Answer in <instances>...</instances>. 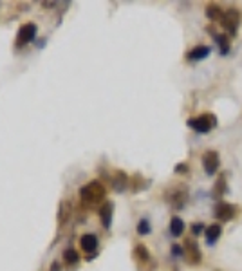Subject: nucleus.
Listing matches in <instances>:
<instances>
[{"mask_svg": "<svg viewBox=\"0 0 242 271\" xmlns=\"http://www.w3.org/2000/svg\"><path fill=\"white\" fill-rule=\"evenodd\" d=\"M69 203H62V213H60V221H62V217H63V222L67 221V217H69Z\"/></svg>", "mask_w": 242, "mask_h": 271, "instance_id": "nucleus-22", "label": "nucleus"}, {"mask_svg": "<svg viewBox=\"0 0 242 271\" xmlns=\"http://www.w3.org/2000/svg\"><path fill=\"white\" fill-rule=\"evenodd\" d=\"M112 213H114V204L110 201L101 204V210H99V217H101V224L105 228H110L112 224Z\"/></svg>", "mask_w": 242, "mask_h": 271, "instance_id": "nucleus-12", "label": "nucleus"}, {"mask_svg": "<svg viewBox=\"0 0 242 271\" xmlns=\"http://www.w3.org/2000/svg\"><path fill=\"white\" fill-rule=\"evenodd\" d=\"M110 183H112V186H114L116 192H123V190L127 188V185H129V176H127L125 172L117 170L116 174H114V177H112Z\"/></svg>", "mask_w": 242, "mask_h": 271, "instance_id": "nucleus-14", "label": "nucleus"}, {"mask_svg": "<svg viewBox=\"0 0 242 271\" xmlns=\"http://www.w3.org/2000/svg\"><path fill=\"white\" fill-rule=\"evenodd\" d=\"M166 201L172 204L174 210H181V208H184L186 201H188V190L184 188V186H177V188H174V190L168 192Z\"/></svg>", "mask_w": 242, "mask_h": 271, "instance_id": "nucleus-8", "label": "nucleus"}, {"mask_svg": "<svg viewBox=\"0 0 242 271\" xmlns=\"http://www.w3.org/2000/svg\"><path fill=\"white\" fill-rule=\"evenodd\" d=\"M188 126L193 128L197 134H208V132H211L217 126V116L211 112H204L197 117H190Z\"/></svg>", "mask_w": 242, "mask_h": 271, "instance_id": "nucleus-2", "label": "nucleus"}, {"mask_svg": "<svg viewBox=\"0 0 242 271\" xmlns=\"http://www.w3.org/2000/svg\"><path fill=\"white\" fill-rule=\"evenodd\" d=\"M80 248L87 253H94L96 248H98V237L94 233H85L81 235L80 239Z\"/></svg>", "mask_w": 242, "mask_h": 271, "instance_id": "nucleus-11", "label": "nucleus"}, {"mask_svg": "<svg viewBox=\"0 0 242 271\" xmlns=\"http://www.w3.org/2000/svg\"><path fill=\"white\" fill-rule=\"evenodd\" d=\"M228 192V185H226V176H219V179L215 181V185H213V190H211V197L220 199L222 195H226Z\"/></svg>", "mask_w": 242, "mask_h": 271, "instance_id": "nucleus-15", "label": "nucleus"}, {"mask_svg": "<svg viewBox=\"0 0 242 271\" xmlns=\"http://www.w3.org/2000/svg\"><path fill=\"white\" fill-rule=\"evenodd\" d=\"M63 260L67 262L69 266H74V264H78V260H80V255H78V251H74V249H67V251L63 253Z\"/></svg>", "mask_w": 242, "mask_h": 271, "instance_id": "nucleus-19", "label": "nucleus"}, {"mask_svg": "<svg viewBox=\"0 0 242 271\" xmlns=\"http://www.w3.org/2000/svg\"><path fill=\"white\" fill-rule=\"evenodd\" d=\"M237 213H238L237 204L226 203V201H219V203L215 204V208H213V215H215V219L220 222L233 221L235 217H237Z\"/></svg>", "mask_w": 242, "mask_h": 271, "instance_id": "nucleus-5", "label": "nucleus"}, {"mask_svg": "<svg viewBox=\"0 0 242 271\" xmlns=\"http://www.w3.org/2000/svg\"><path fill=\"white\" fill-rule=\"evenodd\" d=\"M175 172H177V174H181V172L186 174V172H188V165H186V163H179V165L175 167Z\"/></svg>", "mask_w": 242, "mask_h": 271, "instance_id": "nucleus-24", "label": "nucleus"}, {"mask_svg": "<svg viewBox=\"0 0 242 271\" xmlns=\"http://www.w3.org/2000/svg\"><path fill=\"white\" fill-rule=\"evenodd\" d=\"M184 231V221L181 219V217H172L170 219V233L174 235V237H181Z\"/></svg>", "mask_w": 242, "mask_h": 271, "instance_id": "nucleus-18", "label": "nucleus"}, {"mask_svg": "<svg viewBox=\"0 0 242 271\" xmlns=\"http://www.w3.org/2000/svg\"><path fill=\"white\" fill-rule=\"evenodd\" d=\"M183 249H184V255L183 258L186 260V264L190 266H199L202 260V253H201V248H199L197 240L193 239H186L183 244Z\"/></svg>", "mask_w": 242, "mask_h": 271, "instance_id": "nucleus-4", "label": "nucleus"}, {"mask_svg": "<svg viewBox=\"0 0 242 271\" xmlns=\"http://www.w3.org/2000/svg\"><path fill=\"white\" fill-rule=\"evenodd\" d=\"M202 168L206 176H215L220 168V156L217 150H206L202 154Z\"/></svg>", "mask_w": 242, "mask_h": 271, "instance_id": "nucleus-7", "label": "nucleus"}, {"mask_svg": "<svg viewBox=\"0 0 242 271\" xmlns=\"http://www.w3.org/2000/svg\"><path fill=\"white\" fill-rule=\"evenodd\" d=\"M134 260L138 262L139 269H143L147 266H154L156 267V262H152V257H150V251L145 244H138L134 248Z\"/></svg>", "mask_w": 242, "mask_h": 271, "instance_id": "nucleus-9", "label": "nucleus"}, {"mask_svg": "<svg viewBox=\"0 0 242 271\" xmlns=\"http://www.w3.org/2000/svg\"><path fill=\"white\" fill-rule=\"evenodd\" d=\"M213 40H215V44L219 45L220 54H228L229 53V47H231V44H229L228 36L219 35V33H213Z\"/></svg>", "mask_w": 242, "mask_h": 271, "instance_id": "nucleus-17", "label": "nucleus"}, {"mask_svg": "<svg viewBox=\"0 0 242 271\" xmlns=\"http://www.w3.org/2000/svg\"><path fill=\"white\" fill-rule=\"evenodd\" d=\"M36 33H38V27H36L35 22L24 24L17 33V42H15V45H17V47H24V45H27L29 42H33L36 38Z\"/></svg>", "mask_w": 242, "mask_h": 271, "instance_id": "nucleus-6", "label": "nucleus"}, {"mask_svg": "<svg viewBox=\"0 0 242 271\" xmlns=\"http://www.w3.org/2000/svg\"><path fill=\"white\" fill-rule=\"evenodd\" d=\"M138 233L139 235H148L150 231H152V226H150V222L147 221V219H141V221L138 222Z\"/></svg>", "mask_w": 242, "mask_h": 271, "instance_id": "nucleus-20", "label": "nucleus"}, {"mask_svg": "<svg viewBox=\"0 0 242 271\" xmlns=\"http://www.w3.org/2000/svg\"><path fill=\"white\" fill-rule=\"evenodd\" d=\"M202 231H206L204 230V224L202 222H193L192 224V235L195 237V235H201Z\"/></svg>", "mask_w": 242, "mask_h": 271, "instance_id": "nucleus-21", "label": "nucleus"}, {"mask_svg": "<svg viewBox=\"0 0 242 271\" xmlns=\"http://www.w3.org/2000/svg\"><path fill=\"white\" fill-rule=\"evenodd\" d=\"M222 15H224V9L220 8L219 4H208L206 6V17L210 18L211 22H220Z\"/></svg>", "mask_w": 242, "mask_h": 271, "instance_id": "nucleus-16", "label": "nucleus"}, {"mask_svg": "<svg viewBox=\"0 0 242 271\" xmlns=\"http://www.w3.org/2000/svg\"><path fill=\"white\" fill-rule=\"evenodd\" d=\"M172 253H174V257H183V255H184L183 246H179V244H174V246H172Z\"/></svg>", "mask_w": 242, "mask_h": 271, "instance_id": "nucleus-23", "label": "nucleus"}, {"mask_svg": "<svg viewBox=\"0 0 242 271\" xmlns=\"http://www.w3.org/2000/svg\"><path fill=\"white\" fill-rule=\"evenodd\" d=\"M81 204L85 208H92L99 204L105 199V186L101 185V181H90L83 188L80 190Z\"/></svg>", "mask_w": 242, "mask_h": 271, "instance_id": "nucleus-1", "label": "nucleus"}, {"mask_svg": "<svg viewBox=\"0 0 242 271\" xmlns=\"http://www.w3.org/2000/svg\"><path fill=\"white\" fill-rule=\"evenodd\" d=\"M220 26L224 27V31L229 36H235L238 31V26H240V11L237 8H228L220 18Z\"/></svg>", "mask_w": 242, "mask_h": 271, "instance_id": "nucleus-3", "label": "nucleus"}, {"mask_svg": "<svg viewBox=\"0 0 242 271\" xmlns=\"http://www.w3.org/2000/svg\"><path fill=\"white\" fill-rule=\"evenodd\" d=\"M210 53L211 49L208 45H195V47H192V49L186 53V60H188V62H201V60L208 58Z\"/></svg>", "mask_w": 242, "mask_h": 271, "instance_id": "nucleus-10", "label": "nucleus"}, {"mask_svg": "<svg viewBox=\"0 0 242 271\" xmlns=\"http://www.w3.org/2000/svg\"><path fill=\"white\" fill-rule=\"evenodd\" d=\"M204 235H206V242H208V246H213V244H215L217 240L220 239V235H222V226L217 224V222H213V224H210V226H208V228H206Z\"/></svg>", "mask_w": 242, "mask_h": 271, "instance_id": "nucleus-13", "label": "nucleus"}]
</instances>
